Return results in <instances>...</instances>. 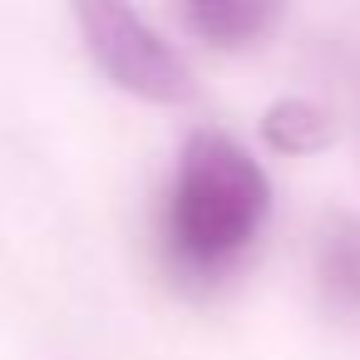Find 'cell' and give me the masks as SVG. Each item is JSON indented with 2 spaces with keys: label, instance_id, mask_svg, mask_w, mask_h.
<instances>
[{
  "label": "cell",
  "instance_id": "obj_3",
  "mask_svg": "<svg viewBox=\"0 0 360 360\" xmlns=\"http://www.w3.org/2000/svg\"><path fill=\"white\" fill-rule=\"evenodd\" d=\"M316 291L340 321H360V217H326L316 232Z\"/></svg>",
  "mask_w": 360,
  "mask_h": 360
},
{
  "label": "cell",
  "instance_id": "obj_4",
  "mask_svg": "<svg viewBox=\"0 0 360 360\" xmlns=\"http://www.w3.org/2000/svg\"><path fill=\"white\" fill-rule=\"evenodd\" d=\"M183 25L202 35L207 45H252L276 25V6H257V0H198L183 6Z\"/></svg>",
  "mask_w": 360,
  "mask_h": 360
},
{
  "label": "cell",
  "instance_id": "obj_5",
  "mask_svg": "<svg viewBox=\"0 0 360 360\" xmlns=\"http://www.w3.org/2000/svg\"><path fill=\"white\" fill-rule=\"evenodd\" d=\"M262 134L276 153H316L330 143V114L311 99H276L262 119Z\"/></svg>",
  "mask_w": 360,
  "mask_h": 360
},
{
  "label": "cell",
  "instance_id": "obj_2",
  "mask_svg": "<svg viewBox=\"0 0 360 360\" xmlns=\"http://www.w3.org/2000/svg\"><path fill=\"white\" fill-rule=\"evenodd\" d=\"M79 30H84V50L99 65V75L109 84H119L134 99L148 104H183L193 99V70L188 60L129 6L99 0V6H79L75 11Z\"/></svg>",
  "mask_w": 360,
  "mask_h": 360
},
{
  "label": "cell",
  "instance_id": "obj_1",
  "mask_svg": "<svg viewBox=\"0 0 360 360\" xmlns=\"http://www.w3.org/2000/svg\"><path fill=\"white\" fill-rule=\"evenodd\" d=\"M271 212L266 168L217 129H198L173 168L163 202V247L183 276L212 281L242 262Z\"/></svg>",
  "mask_w": 360,
  "mask_h": 360
}]
</instances>
